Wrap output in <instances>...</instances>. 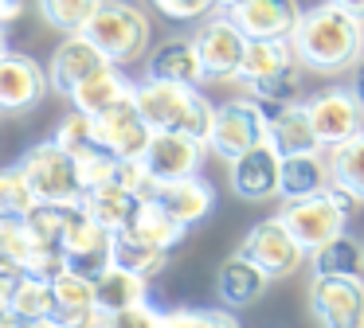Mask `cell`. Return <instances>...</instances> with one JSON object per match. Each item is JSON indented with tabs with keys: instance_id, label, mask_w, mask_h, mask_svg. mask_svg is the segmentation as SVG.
Here are the masks:
<instances>
[{
	"instance_id": "obj_1",
	"label": "cell",
	"mask_w": 364,
	"mask_h": 328,
	"mask_svg": "<svg viewBox=\"0 0 364 328\" xmlns=\"http://www.w3.org/2000/svg\"><path fill=\"white\" fill-rule=\"evenodd\" d=\"M290 43L306 70L345 75L364 59V20H356L333 0H325V4H314L301 12Z\"/></svg>"
},
{
	"instance_id": "obj_2",
	"label": "cell",
	"mask_w": 364,
	"mask_h": 328,
	"mask_svg": "<svg viewBox=\"0 0 364 328\" xmlns=\"http://www.w3.org/2000/svg\"><path fill=\"white\" fill-rule=\"evenodd\" d=\"M134 102L141 109V117L149 121L153 133H184L208 145L212 133L215 106L196 90V86H176V82H134Z\"/></svg>"
},
{
	"instance_id": "obj_3",
	"label": "cell",
	"mask_w": 364,
	"mask_h": 328,
	"mask_svg": "<svg viewBox=\"0 0 364 328\" xmlns=\"http://www.w3.org/2000/svg\"><path fill=\"white\" fill-rule=\"evenodd\" d=\"M239 82L251 90L262 109L298 102L301 94V62L290 39H247V55L239 67Z\"/></svg>"
},
{
	"instance_id": "obj_4",
	"label": "cell",
	"mask_w": 364,
	"mask_h": 328,
	"mask_svg": "<svg viewBox=\"0 0 364 328\" xmlns=\"http://www.w3.org/2000/svg\"><path fill=\"white\" fill-rule=\"evenodd\" d=\"M82 35L114 62V67H129L141 55H149V16L134 4V0H102L98 12L90 16V23L82 28Z\"/></svg>"
},
{
	"instance_id": "obj_5",
	"label": "cell",
	"mask_w": 364,
	"mask_h": 328,
	"mask_svg": "<svg viewBox=\"0 0 364 328\" xmlns=\"http://www.w3.org/2000/svg\"><path fill=\"white\" fill-rule=\"evenodd\" d=\"M353 207H356L353 195L341 192L337 184H329L325 192L306 195V199H286L282 211H278V219H282L286 231L298 239V246L306 250V254H314V250L325 246L329 239L345 234Z\"/></svg>"
},
{
	"instance_id": "obj_6",
	"label": "cell",
	"mask_w": 364,
	"mask_h": 328,
	"mask_svg": "<svg viewBox=\"0 0 364 328\" xmlns=\"http://www.w3.org/2000/svg\"><path fill=\"white\" fill-rule=\"evenodd\" d=\"M28 184H32L36 203H79L82 199V180H79V164L55 141H40L20 156Z\"/></svg>"
},
{
	"instance_id": "obj_7",
	"label": "cell",
	"mask_w": 364,
	"mask_h": 328,
	"mask_svg": "<svg viewBox=\"0 0 364 328\" xmlns=\"http://www.w3.org/2000/svg\"><path fill=\"white\" fill-rule=\"evenodd\" d=\"M267 141V109L255 98H231L223 106H215L212 117V133H208V148L220 160H235L247 148Z\"/></svg>"
},
{
	"instance_id": "obj_8",
	"label": "cell",
	"mask_w": 364,
	"mask_h": 328,
	"mask_svg": "<svg viewBox=\"0 0 364 328\" xmlns=\"http://www.w3.org/2000/svg\"><path fill=\"white\" fill-rule=\"evenodd\" d=\"M306 297L317 328H364V278L314 273Z\"/></svg>"
},
{
	"instance_id": "obj_9",
	"label": "cell",
	"mask_w": 364,
	"mask_h": 328,
	"mask_svg": "<svg viewBox=\"0 0 364 328\" xmlns=\"http://www.w3.org/2000/svg\"><path fill=\"white\" fill-rule=\"evenodd\" d=\"M192 47L200 55V70L212 82H228V78H239V67H243L247 55V35L223 16H204V23L192 35Z\"/></svg>"
},
{
	"instance_id": "obj_10",
	"label": "cell",
	"mask_w": 364,
	"mask_h": 328,
	"mask_svg": "<svg viewBox=\"0 0 364 328\" xmlns=\"http://www.w3.org/2000/svg\"><path fill=\"white\" fill-rule=\"evenodd\" d=\"M239 254L251 258V262L259 266L270 281H274V278H290V273H298V266L306 262V250L298 246V239L286 231V223L278 215L274 219H259V223L243 234Z\"/></svg>"
},
{
	"instance_id": "obj_11",
	"label": "cell",
	"mask_w": 364,
	"mask_h": 328,
	"mask_svg": "<svg viewBox=\"0 0 364 328\" xmlns=\"http://www.w3.org/2000/svg\"><path fill=\"white\" fill-rule=\"evenodd\" d=\"M306 109H309V121H314V133L321 141V148H333L364 129V106L345 86H329V90L314 94L306 102Z\"/></svg>"
},
{
	"instance_id": "obj_12",
	"label": "cell",
	"mask_w": 364,
	"mask_h": 328,
	"mask_svg": "<svg viewBox=\"0 0 364 328\" xmlns=\"http://www.w3.org/2000/svg\"><path fill=\"white\" fill-rule=\"evenodd\" d=\"M95 133H98V141H102V148H110L118 160H141L145 145H149V137H153V129L141 117V109H137L134 94L114 102L110 109H102V114L95 117Z\"/></svg>"
},
{
	"instance_id": "obj_13",
	"label": "cell",
	"mask_w": 364,
	"mask_h": 328,
	"mask_svg": "<svg viewBox=\"0 0 364 328\" xmlns=\"http://www.w3.org/2000/svg\"><path fill=\"white\" fill-rule=\"evenodd\" d=\"M204 141L184 137V133H153L141 153V164L157 184H168V180L196 176L204 164Z\"/></svg>"
},
{
	"instance_id": "obj_14",
	"label": "cell",
	"mask_w": 364,
	"mask_h": 328,
	"mask_svg": "<svg viewBox=\"0 0 364 328\" xmlns=\"http://www.w3.org/2000/svg\"><path fill=\"white\" fill-rule=\"evenodd\" d=\"M48 70L32 55H4L0 59V114H28L48 98Z\"/></svg>"
},
{
	"instance_id": "obj_15",
	"label": "cell",
	"mask_w": 364,
	"mask_h": 328,
	"mask_svg": "<svg viewBox=\"0 0 364 328\" xmlns=\"http://www.w3.org/2000/svg\"><path fill=\"white\" fill-rule=\"evenodd\" d=\"M223 12L247 39H290L301 20L298 0H235Z\"/></svg>"
},
{
	"instance_id": "obj_16",
	"label": "cell",
	"mask_w": 364,
	"mask_h": 328,
	"mask_svg": "<svg viewBox=\"0 0 364 328\" xmlns=\"http://www.w3.org/2000/svg\"><path fill=\"white\" fill-rule=\"evenodd\" d=\"M278 176H282V156L270 141L247 148L231 160V192L247 203H267L278 195Z\"/></svg>"
},
{
	"instance_id": "obj_17",
	"label": "cell",
	"mask_w": 364,
	"mask_h": 328,
	"mask_svg": "<svg viewBox=\"0 0 364 328\" xmlns=\"http://www.w3.org/2000/svg\"><path fill=\"white\" fill-rule=\"evenodd\" d=\"M63 258H67V270L87 273V278H98L106 266H114V231L98 226L82 211V203H79V215H75L71 231L63 239Z\"/></svg>"
},
{
	"instance_id": "obj_18",
	"label": "cell",
	"mask_w": 364,
	"mask_h": 328,
	"mask_svg": "<svg viewBox=\"0 0 364 328\" xmlns=\"http://www.w3.org/2000/svg\"><path fill=\"white\" fill-rule=\"evenodd\" d=\"M102 67H110V59H106V55L79 31V35H67L63 43L51 51L48 82H51V90H55V94H67V98H71L75 86H82L90 75H98Z\"/></svg>"
},
{
	"instance_id": "obj_19",
	"label": "cell",
	"mask_w": 364,
	"mask_h": 328,
	"mask_svg": "<svg viewBox=\"0 0 364 328\" xmlns=\"http://www.w3.org/2000/svg\"><path fill=\"white\" fill-rule=\"evenodd\" d=\"M267 141L278 148V156L321 153V141L314 133L306 102H286V106L267 109Z\"/></svg>"
},
{
	"instance_id": "obj_20",
	"label": "cell",
	"mask_w": 364,
	"mask_h": 328,
	"mask_svg": "<svg viewBox=\"0 0 364 328\" xmlns=\"http://www.w3.org/2000/svg\"><path fill=\"white\" fill-rule=\"evenodd\" d=\"M153 199L168 211L181 226H196L212 215L215 207V187L208 180L196 176H184V180H168V184H157V195Z\"/></svg>"
},
{
	"instance_id": "obj_21",
	"label": "cell",
	"mask_w": 364,
	"mask_h": 328,
	"mask_svg": "<svg viewBox=\"0 0 364 328\" xmlns=\"http://www.w3.org/2000/svg\"><path fill=\"white\" fill-rule=\"evenodd\" d=\"M51 297H55V309H51V317L63 320L67 328H95V324H98L95 278H87V273H75V270H63L59 278H51Z\"/></svg>"
},
{
	"instance_id": "obj_22",
	"label": "cell",
	"mask_w": 364,
	"mask_h": 328,
	"mask_svg": "<svg viewBox=\"0 0 364 328\" xmlns=\"http://www.w3.org/2000/svg\"><path fill=\"white\" fill-rule=\"evenodd\" d=\"M267 285H270V278L239 250L231 258H223L220 273H215V297H220L223 309H247V305H255L267 293Z\"/></svg>"
},
{
	"instance_id": "obj_23",
	"label": "cell",
	"mask_w": 364,
	"mask_h": 328,
	"mask_svg": "<svg viewBox=\"0 0 364 328\" xmlns=\"http://www.w3.org/2000/svg\"><path fill=\"white\" fill-rule=\"evenodd\" d=\"M145 78L153 82H176V86H200L204 70H200V55L192 39H165L157 51L145 59Z\"/></svg>"
},
{
	"instance_id": "obj_24",
	"label": "cell",
	"mask_w": 364,
	"mask_h": 328,
	"mask_svg": "<svg viewBox=\"0 0 364 328\" xmlns=\"http://www.w3.org/2000/svg\"><path fill=\"white\" fill-rule=\"evenodd\" d=\"M79 203L98 226H106V231L118 234V231H126V226L134 223L137 207H141L145 199H137L129 187H122L118 180H114V184H102V187H87Z\"/></svg>"
},
{
	"instance_id": "obj_25",
	"label": "cell",
	"mask_w": 364,
	"mask_h": 328,
	"mask_svg": "<svg viewBox=\"0 0 364 328\" xmlns=\"http://www.w3.org/2000/svg\"><path fill=\"white\" fill-rule=\"evenodd\" d=\"M329 180V160L321 153H298L282 156V176H278V195L282 199H306V195L325 192Z\"/></svg>"
},
{
	"instance_id": "obj_26",
	"label": "cell",
	"mask_w": 364,
	"mask_h": 328,
	"mask_svg": "<svg viewBox=\"0 0 364 328\" xmlns=\"http://www.w3.org/2000/svg\"><path fill=\"white\" fill-rule=\"evenodd\" d=\"M141 301H149V281H145L141 273H129V270H122V266H106L95 278L98 317H102V312H122V309L141 305Z\"/></svg>"
},
{
	"instance_id": "obj_27",
	"label": "cell",
	"mask_w": 364,
	"mask_h": 328,
	"mask_svg": "<svg viewBox=\"0 0 364 328\" xmlns=\"http://www.w3.org/2000/svg\"><path fill=\"white\" fill-rule=\"evenodd\" d=\"M129 94H134V82H129V78L110 62V67H102L98 75H90L82 86H75L71 106L82 109V114H90V117H98L102 109H110L114 102L129 98Z\"/></svg>"
},
{
	"instance_id": "obj_28",
	"label": "cell",
	"mask_w": 364,
	"mask_h": 328,
	"mask_svg": "<svg viewBox=\"0 0 364 328\" xmlns=\"http://www.w3.org/2000/svg\"><path fill=\"white\" fill-rule=\"evenodd\" d=\"M126 234L149 242V246H161V250H176V246L184 242V234H188V226L176 223V219L168 215V211L161 207L157 199H145L141 207H137L134 223L126 226Z\"/></svg>"
},
{
	"instance_id": "obj_29",
	"label": "cell",
	"mask_w": 364,
	"mask_h": 328,
	"mask_svg": "<svg viewBox=\"0 0 364 328\" xmlns=\"http://www.w3.org/2000/svg\"><path fill=\"white\" fill-rule=\"evenodd\" d=\"M329 180L356 203H364V129L329 148Z\"/></svg>"
},
{
	"instance_id": "obj_30",
	"label": "cell",
	"mask_w": 364,
	"mask_h": 328,
	"mask_svg": "<svg viewBox=\"0 0 364 328\" xmlns=\"http://www.w3.org/2000/svg\"><path fill=\"white\" fill-rule=\"evenodd\" d=\"M168 258H173V250L149 246V242L134 239V234H126V231L114 234V266H122V270H129V273H141L145 281L165 273Z\"/></svg>"
},
{
	"instance_id": "obj_31",
	"label": "cell",
	"mask_w": 364,
	"mask_h": 328,
	"mask_svg": "<svg viewBox=\"0 0 364 328\" xmlns=\"http://www.w3.org/2000/svg\"><path fill=\"white\" fill-rule=\"evenodd\" d=\"M309 266L314 273H341V278H360L364 270V242L353 239V234H337L325 246H317L309 254Z\"/></svg>"
},
{
	"instance_id": "obj_32",
	"label": "cell",
	"mask_w": 364,
	"mask_h": 328,
	"mask_svg": "<svg viewBox=\"0 0 364 328\" xmlns=\"http://www.w3.org/2000/svg\"><path fill=\"white\" fill-rule=\"evenodd\" d=\"M75 215H79V203H36L24 215V226L36 242H43V246H63Z\"/></svg>"
},
{
	"instance_id": "obj_33",
	"label": "cell",
	"mask_w": 364,
	"mask_h": 328,
	"mask_svg": "<svg viewBox=\"0 0 364 328\" xmlns=\"http://www.w3.org/2000/svg\"><path fill=\"white\" fill-rule=\"evenodd\" d=\"M51 309H55L51 281L24 273V281H20V285L12 289V297H9V317H16V320H24V324H32V320L51 317Z\"/></svg>"
},
{
	"instance_id": "obj_34",
	"label": "cell",
	"mask_w": 364,
	"mask_h": 328,
	"mask_svg": "<svg viewBox=\"0 0 364 328\" xmlns=\"http://www.w3.org/2000/svg\"><path fill=\"white\" fill-rule=\"evenodd\" d=\"M102 0H36V12L48 28L63 31V35H79L90 23V16L98 12Z\"/></svg>"
},
{
	"instance_id": "obj_35",
	"label": "cell",
	"mask_w": 364,
	"mask_h": 328,
	"mask_svg": "<svg viewBox=\"0 0 364 328\" xmlns=\"http://www.w3.org/2000/svg\"><path fill=\"white\" fill-rule=\"evenodd\" d=\"M51 141H55V145H63L71 156H82L87 148L102 145V141H98V133H95V117L82 114V109H71V114L55 125V137H51Z\"/></svg>"
},
{
	"instance_id": "obj_36",
	"label": "cell",
	"mask_w": 364,
	"mask_h": 328,
	"mask_svg": "<svg viewBox=\"0 0 364 328\" xmlns=\"http://www.w3.org/2000/svg\"><path fill=\"white\" fill-rule=\"evenodd\" d=\"M75 164H79V180H82V192L87 187H102V184H114L118 180V156L110 153V148L95 145L87 148L82 156H75Z\"/></svg>"
},
{
	"instance_id": "obj_37",
	"label": "cell",
	"mask_w": 364,
	"mask_h": 328,
	"mask_svg": "<svg viewBox=\"0 0 364 328\" xmlns=\"http://www.w3.org/2000/svg\"><path fill=\"white\" fill-rule=\"evenodd\" d=\"M161 328H243L235 309H173Z\"/></svg>"
},
{
	"instance_id": "obj_38",
	"label": "cell",
	"mask_w": 364,
	"mask_h": 328,
	"mask_svg": "<svg viewBox=\"0 0 364 328\" xmlns=\"http://www.w3.org/2000/svg\"><path fill=\"white\" fill-rule=\"evenodd\" d=\"M161 324H165V312H157L149 301H141L122 312H102L95 328H161Z\"/></svg>"
},
{
	"instance_id": "obj_39",
	"label": "cell",
	"mask_w": 364,
	"mask_h": 328,
	"mask_svg": "<svg viewBox=\"0 0 364 328\" xmlns=\"http://www.w3.org/2000/svg\"><path fill=\"white\" fill-rule=\"evenodd\" d=\"M32 234H28L24 219H0V254L20 262L28 270V254H32Z\"/></svg>"
},
{
	"instance_id": "obj_40",
	"label": "cell",
	"mask_w": 364,
	"mask_h": 328,
	"mask_svg": "<svg viewBox=\"0 0 364 328\" xmlns=\"http://www.w3.org/2000/svg\"><path fill=\"white\" fill-rule=\"evenodd\" d=\"M153 8H157L161 16H168V20H204V16H212L215 0H153Z\"/></svg>"
},
{
	"instance_id": "obj_41",
	"label": "cell",
	"mask_w": 364,
	"mask_h": 328,
	"mask_svg": "<svg viewBox=\"0 0 364 328\" xmlns=\"http://www.w3.org/2000/svg\"><path fill=\"white\" fill-rule=\"evenodd\" d=\"M24 8H28V0H0V23L20 20V16H24Z\"/></svg>"
},
{
	"instance_id": "obj_42",
	"label": "cell",
	"mask_w": 364,
	"mask_h": 328,
	"mask_svg": "<svg viewBox=\"0 0 364 328\" xmlns=\"http://www.w3.org/2000/svg\"><path fill=\"white\" fill-rule=\"evenodd\" d=\"M348 90H353L356 98H360V106H364V59L353 67V86H348Z\"/></svg>"
},
{
	"instance_id": "obj_43",
	"label": "cell",
	"mask_w": 364,
	"mask_h": 328,
	"mask_svg": "<svg viewBox=\"0 0 364 328\" xmlns=\"http://www.w3.org/2000/svg\"><path fill=\"white\" fill-rule=\"evenodd\" d=\"M337 8H345L348 16H356V20H364V0H333Z\"/></svg>"
},
{
	"instance_id": "obj_44",
	"label": "cell",
	"mask_w": 364,
	"mask_h": 328,
	"mask_svg": "<svg viewBox=\"0 0 364 328\" xmlns=\"http://www.w3.org/2000/svg\"><path fill=\"white\" fill-rule=\"evenodd\" d=\"M28 328H67L63 320H55V317H43V320H32Z\"/></svg>"
},
{
	"instance_id": "obj_45",
	"label": "cell",
	"mask_w": 364,
	"mask_h": 328,
	"mask_svg": "<svg viewBox=\"0 0 364 328\" xmlns=\"http://www.w3.org/2000/svg\"><path fill=\"white\" fill-rule=\"evenodd\" d=\"M0 328H28L24 320H16V317H0Z\"/></svg>"
},
{
	"instance_id": "obj_46",
	"label": "cell",
	"mask_w": 364,
	"mask_h": 328,
	"mask_svg": "<svg viewBox=\"0 0 364 328\" xmlns=\"http://www.w3.org/2000/svg\"><path fill=\"white\" fill-rule=\"evenodd\" d=\"M9 55V39H4V23H0V59Z\"/></svg>"
},
{
	"instance_id": "obj_47",
	"label": "cell",
	"mask_w": 364,
	"mask_h": 328,
	"mask_svg": "<svg viewBox=\"0 0 364 328\" xmlns=\"http://www.w3.org/2000/svg\"><path fill=\"white\" fill-rule=\"evenodd\" d=\"M0 317H9V297H0Z\"/></svg>"
},
{
	"instance_id": "obj_48",
	"label": "cell",
	"mask_w": 364,
	"mask_h": 328,
	"mask_svg": "<svg viewBox=\"0 0 364 328\" xmlns=\"http://www.w3.org/2000/svg\"><path fill=\"white\" fill-rule=\"evenodd\" d=\"M215 4H220V8H231V4H235V0H215Z\"/></svg>"
}]
</instances>
